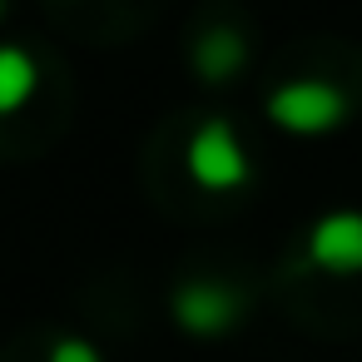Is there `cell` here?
Wrapping results in <instances>:
<instances>
[{
    "label": "cell",
    "mask_w": 362,
    "mask_h": 362,
    "mask_svg": "<svg viewBox=\"0 0 362 362\" xmlns=\"http://www.w3.org/2000/svg\"><path fill=\"white\" fill-rule=\"evenodd\" d=\"M50 362H100V352L90 342H80V337H65V342H55Z\"/></svg>",
    "instance_id": "52a82bcc"
},
{
    "label": "cell",
    "mask_w": 362,
    "mask_h": 362,
    "mask_svg": "<svg viewBox=\"0 0 362 362\" xmlns=\"http://www.w3.org/2000/svg\"><path fill=\"white\" fill-rule=\"evenodd\" d=\"M308 253L327 273H362V214L337 209V214L317 218L308 233Z\"/></svg>",
    "instance_id": "277c9868"
},
{
    "label": "cell",
    "mask_w": 362,
    "mask_h": 362,
    "mask_svg": "<svg viewBox=\"0 0 362 362\" xmlns=\"http://www.w3.org/2000/svg\"><path fill=\"white\" fill-rule=\"evenodd\" d=\"M0 11H6V0H0Z\"/></svg>",
    "instance_id": "ba28073f"
},
{
    "label": "cell",
    "mask_w": 362,
    "mask_h": 362,
    "mask_svg": "<svg viewBox=\"0 0 362 362\" xmlns=\"http://www.w3.org/2000/svg\"><path fill=\"white\" fill-rule=\"evenodd\" d=\"M194 65L204 80H228L238 65H243V40L233 30H209L199 45H194Z\"/></svg>",
    "instance_id": "8992f818"
},
{
    "label": "cell",
    "mask_w": 362,
    "mask_h": 362,
    "mask_svg": "<svg viewBox=\"0 0 362 362\" xmlns=\"http://www.w3.org/2000/svg\"><path fill=\"white\" fill-rule=\"evenodd\" d=\"M268 115L288 134H327L347 115V100L327 80H288V85H278L268 95Z\"/></svg>",
    "instance_id": "6da1fadb"
},
{
    "label": "cell",
    "mask_w": 362,
    "mask_h": 362,
    "mask_svg": "<svg viewBox=\"0 0 362 362\" xmlns=\"http://www.w3.org/2000/svg\"><path fill=\"white\" fill-rule=\"evenodd\" d=\"M174 313H179V322H184L189 332L214 337V332H228V327L238 322L243 298H238L228 283H218V278H199V283H184V288H179Z\"/></svg>",
    "instance_id": "3957f363"
},
{
    "label": "cell",
    "mask_w": 362,
    "mask_h": 362,
    "mask_svg": "<svg viewBox=\"0 0 362 362\" xmlns=\"http://www.w3.org/2000/svg\"><path fill=\"white\" fill-rule=\"evenodd\" d=\"M35 95V60L16 45H0V115L21 110Z\"/></svg>",
    "instance_id": "5b68a950"
},
{
    "label": "cell",
    "mask_w": 362,
    "mask_h": 362,
    "mask_svg": "<svg viewBox=\"0 0 362 362\" xmlns=\"http://www.w3.org/2000/svg\"><path fill=\"white\" fill-rule=\"evenodd\" d=\"M189 174H194V184H204L214 194L238 189L248 179V154H243V139L233 134L228 119H209L189 139Z\"/></svg>",
    "instance_id": "7a4b0ae2"
}]
</instances>
